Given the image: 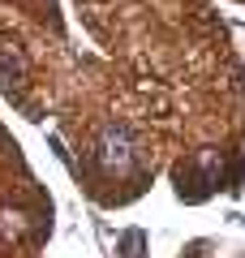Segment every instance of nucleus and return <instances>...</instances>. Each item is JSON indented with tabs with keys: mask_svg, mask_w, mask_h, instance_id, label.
<instances>
[{
	"mask_svg": "<svg viewBox=\"0 0 245 258\" xmlns=\"http://www.w3.org/2000/svg\"><path fill=\"white\" fill-rule=\"evenodd\" d=\"M22 82V56L13 52V47H0V86H18Z\"/></svg>",
	"mask_w": 245,
	"mask_h": 258,
	"instance_id": "f03ea898",
	"label": "nucleus"
},
{
	"mask_svg": "<svg viewBox=\"0 0 245 258\" xmlns=\"http://www.w3.org/2000/svg\"><path fill=\"white\" fill-rule=\"evenodd\" d=\"M0 232H5V237H22V232H26V215L22 211H5L0 215Z\"/></svg>",
	"mask_w": 245,
	"mask_h": 258,
	"instance_id": "7ed1b4c3",
	"label": "nucleus"
},
{
	"mask_svg": "<svg viewBox=\"0 0 245 258\" xmlns=\"http://www.w3.org/2000/svg\"><path fill=\"white\" fill-rule=\"evenodd\" d=\"M125 258H142V232H129L125 237Z\"/></svg>",
	"mask_w": 245,
	"mask_h": 258,
	"instance_id": "20e7f679",
	"label": "nucleus"
},
{
	"mask_svg": "<svg viewBox=\"0 0 245 258\" xmlns=\"http://www.w3.org/2000/svg\"><path fill=\"white\" fill-rule=\"evenodd\" d=\"M99 164H103V172H112V176H129L134 172V159H138V151H134V138H129V129H120V125H112V129H103V138H99Z\"/></svg>",
	"mask_w": 245,
	"mask_h": 258,
	"instance_id": "f257e3e1",
	"label": "nucleus"
}]
</instances>
